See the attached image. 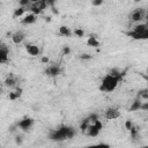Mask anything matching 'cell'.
<instances>
[{
    "instance_id": "1",
    "label": "cell",
    "mask_w": 148,
    "mask_h": 148,
    "mask_svg": "<svg viewBox=\"0 0 148 148\" xmlns=\"http://www.w3.org/2000/svg\"><path fill=\"white\" fill-rule=\"evenodd\" d=\"M75 134H76V131H75L74 127L64 125V126H60V127H58V128L51 130V131L49 132V139H50L51 141L61 142V141L72 139Z\"/></svg>"
},
{
    "instance_id": "2",
    "label": "cell",
    "mask_w": 148,
    "mask_h": 148,
    "mask_svg": "<svg viewBox=\"0 0 148 148\" xmlns=\"http://www.w3.org/2000/svg\"><path fill=\"white\" fill-rule=\"evenodd\" d=\"M119 81H120V79L118 76H116V75H113L111 73H108L101 80V83H99L98 89L102 92H112L118 87Z\"/></svg>"
},
{
    "instance_id": "3",
    "label": "cell",
    "mask_w": 148,
    "mask_h": 148,
    "mask_svg": "<svg viewBox=\"0 0 148 148\" xmlns=\"http://www.w3.org/2000/svg\"><path fill=\"white\" fill-rule=\"evenodd\" d=\"M127 36L135 40H147L148 39V22L136 24L131 31L127 32Z\"/></svg>"
},
{
    "instance_id": "4",
    "label": "cell",
    "mask_w": 148,
    "mask_h": 148,
    "mask_svg": "<svg viewBox=\"0 0 148 148\" xmlns=\"http://www.w3.org/2000/svg\"><path fill=\"white\" fill-rule=\"evenodd\" d=\"M102 128H103V124H102V121L98 119V120H95V121H92V123L90 124V126L87 128L86 133H87V135L95 138V136H97V135L101 133Z\"/></svg>"
},
{
    "instance_id": "5",
    "label": "cell",
    "mask_w": 148,
    "mask_h": 148,
    "mask_svg": "<svg viewBox=\"0 0 148 148\" xmlns=\"http://www.w3.org/2000/svg\"><path fill=\"white\" fill-rule=\"evenodd\" d=\"M34 124H35L34 118H31V117H24V118H22V119H20V120L17 121L16 126H17L20 130H22V131H24V132H28V131L34 126Z\"/></svg>"
},
{
    "instance_id": "6",
    "label": "cell",
    "mask_w": 148,
    "mask_h": 148,
    "mask_svg": "<svg viewBox=\"0 0 148 148\" xmlns=\"http://www.w3.org/2000/svg\"><path fill=\"white\" fill-rule=\"evenodd\" d=\"M146 15H147V13H146V10H145L143 8H135V9L131 13L130 18H131L132 22L138 23V22L142 21L143 18H146Z\"/></svg>"
},
{
    "instance_id": "7",
    "label": "cell",
    "mask_w": 148,
    "mask_h": 148,
    "mask_svg": "<svg viewBox=\"0 0 148 148\" xmlns=\"http://www.w3.org/2000/svg\"><path fill=\"white\" fill-rule=\"evenodd\" d=\"M9 59V50L7 47L6 44L1 43V46H0V62L1 64H6Z\"/></svg>"
},
{
    "instance_id": "8",
    "label": "cell",
    "mask_w": 148,
    "mask_h": 148,
    "mask_svg": "<svg viewBox=\"0 0 148 148\" xmlns=\"http://www.w3.org/2000/svg\"><path fill=\"white\" fill-rule=\"evenodd\" d=\"M119 116H120V112H119L117 109H114V108H109V109H106V111H105V113H104V117H105L106 119H109V120L117 119V118H119Z\"/></svg>"
},
{
    "instance_id": "9",
    "label": "cell",
    "mask_w": 148,
    "mask_h": 148,
    "mask_svg": "<svg viewBox=\"0 0 148 148\" xmlns=\"http://www.w3.org/2000/svg\"><path fill=\"white\" fill-rule=\"evenodd\" d=\"M25 51H27L30 56H32V57H37V56L39 54V52H40L39 46L36 45V44H27V45H25Z\"/></svg>"
},
{
    "instance_id": "10",
    "label": "cell",
    "mask_w": 148,
    "mask_h": 148,
    "mask_svg": "<svg viewBox=\"0 0 148 148\" xmlns=\"http://www.w3.org/2000/svg\"><path fill=\"white\" fill-rule=\"evenodd\" d=\"M45 73H46V75L54 77V76H57V75L60 74V67L58 65H51V66H49L45 69Z\"/></svg>"
},
{
    "instance_id": "11",
    "label": "cell",
    "mask_w": 148,
    "mask_h": 148,
    "mask_svg": "<svg viewBox=\"0 0 148 148\" xmlns=\"http://www.w3.org/2000/svg\"><path fill=\"white\" fill-rule=\"evenodd\" d=\"M24 38H25V35H24L22 31H16V32H14V34L12 35V40H13V43L16 44V45L21 44V43L24 40Z\"/></svg>"
},
{
    "instance_id": "12",
    "label": "cell",
    "mask_w": 148,
    "mask_h": 148,
    "mask_svg": "<svg viewBox=\"0 0 148 148\" xmlns=\"http://www.w3.org/2000/svg\"><path fill=\"white\" fill-rule=\"evenodd\" d=\"M36 20H37V16H36L35 14H32V13H29V14H27V15L23 16L22 23L29 25V24H34V23L36 22Z\"/></svg>"
},
{
    "instance_id": "13",
    "label": "cell",
    "mask_w": 148,
    "mask_h": 148,
    "mask_svg": "<svg viewBox=\"0 0 148 148\" xmlns=\"http://www.w3.org/2000/svg\"><path fill=\"white\" fill-rule=\"evenodd\" d=\"M59 35L60 36H64V37H69L73 35V31L71 30V28L66 27V25H61L59 28Z\"/></svg>"
},
{
    "instance_id": "14",
    "label": "cell",
    "mask_w": 148,
    "mask_h": 148,
    "mask_svg": "<svg viewBox=\"0 0 148 148\" xmlns=\"http://www.w3.org/2000/svg\"><path fill=\"white\" fill-rule=\"evenodd\" d=\"M141 105H142V102H141L140 99H135V101L132 102L131 106L128 108V111H131V112H133V111H139V110H141Z\"/></svg>"
},
{
    "instance_id": "15",
    "label": "cell",
    "mask_w": 148,
    "mask_h": 148,
    "mask_svg": "<svg viewBox=\"0 0 148 148\" xmlns=\"http://www.w3.org/2000/svg\"><path fill=\"white\" fill-rule=\"evenodd\" d=\"M81 148H111V146L106 142H97V143H92V145H88Z\"/></svg>"
},
{
    "instance_id": "16",
    "label": "cell",
    "mask_w": 148,
    "mask_h": 148,
    "mask_svg": "<svg viewBox=\"0 0 148 148\" xmlns=\"http://www.w3.org/2000/svg\"><path fill=\"white\" fill-rule=\"evenodd\" d=\"M5 86L8 87V88H13L16 86V79L13 76V75H9L6 80H5Z\"/></svg>"
},
{
    "instance_id": "17",
    "label": "cell",
    "mask_w": 148,
    "mask_h": 148,
    "mask_svg": "<svg viewBox=\"0 0 148 148\" xmlns=\"http://www.w3.org/2000/svg\"><path fill=\"white\" fill-rule=\"evenodd\" d=\"M87 44H88L89 46H92V47H98V46H99V40L97 39V37L90 36V37L87 39Z\"/></svg>"
},
{
    "instance_id": "18",
    "label": "cell",
    "mask_w": 148,
    "mask_h": 148,
    "mask_svg": "<svg viewBox=\"0 0 148 148\" xmlns=\"http://www.w3.org/2000/svg\"><path fill=\"white\" fill-rule=\"evenodd\" d=\"M22 91H23V90H22L21 88H17L15 91L9 92V99H10V101H15V99H17L18 97H21Z\"/></svg>"
},
{
    "instance_id": "19",
    "label": "cell",
    "mask_w": 148,
    "mask_h": 148,
    "mask_svg": "<svg viewBox=\"0 0 148 148\" xmlns=\"http://www.w3.org/2000/svg\"><path fill=\"white\" fill-rule=\"evenodd\" d=\"M25 9L27 8H23V7H20V8H16L15 10H14V14H13V16L15 17V18H17V17H21L24 13H25Z\"/></svg>"
},
{
    "instance_id": "20",
    "label": "cell",
    "mask_w": 148,
    "mask_h": 148,
    "mask_svg": "<svg viewBox=\"0 0 148 148\" xmlns=\"http://www.w3.org/2000/svg\"><path fill=\"white\" fill-rule=\"evenodd\" d=\"M73 34H74L76 37H83L84 31H83V29H81V28H76V29H74Z\"/></svg>"
},
{
    "instance_id": "21",
    "label": "cell",
    "mask_w": 148,
    "mask_h": 148,
    "mask_svg": "<svg viewBox=\"0 0 148 148\" xmlns=\"http://www.w3.org/2000/svg\"><path fill=\"white\" fill-rule=\"evenodd\" d=\"M125 127H126V130H128V131H131V130L133 128V124H132V121H131L130 119L125 121Z\"/></svg>"
},
{
    "instance_id": "22",
    "label": "cell",
    "mask_w": 148,
    "mask_h": 148,
    "mask_svg": "<svg viewBox=\"0 0 148 148\" xmlns=\"http://www.w3.org/2000/svg\"><path fill=\"white\" fill-rule=\"evenodd\" d=\"M141 110H142V111H148V101H147V102H142Z\"/></svg>"
},
{
    "instance_id": "23",
    "label": "cell",
    "mask_w": 148,
    "mask_h": 148,
    "mask_svg": "<svg viewBox=\"0 0 148 148\" xmlns=\"http://www.w3.org/2000/svg\"><path fill=\"white\" fill-rule=\"evenodd\" d=\"M69 52H71V49H69L68 46H65V47L62 49V53H64L65 56H67V54H68Z\"/></svg>"
},
{
    "instance_id": "24",
    "label": "cell",
    "mask_w": 148,
    "mask_h": 148,
    "mask_svg": "<svg viewBox=\"0 0 148 148\" xmlns=\"http://www.w3.org/2000/svg\"><path fill=\"white\" fill-rule=\"evenodd\" d=\"M22 141H23V140H22V136H18V135H17V136L15 138V142H16L17 145H21Z\"/></svg>"
},
{
    "instance_id": "25",
    "label": "cell",
    "mask_w": 148,
    "mask_h": 148,
    "mask_svg": "<svg viewBox=\"0 0 148 148\" xmlns=\"http://www.w3.org/2000/svg\"><path fill=\"white\" fill-rule=\"evenodd\" d=\"M102 3H103L102 0H99V1H92V6H99V5H102Z\"/></svg>"
},
{
    "instance_id": "26",
    "label": "cell",
    "mask_w": 148,
    "mask_h": 148,
    "mask_svg": "<svg viewBox=\"0 0 148 148\" xmlns=\"http://www.w3.org/2000/svg\"><path fill=\"white\" fill-rule=\"evenodd\" d=\"M81 59H90L91 57L89 56V54H81V57H80Z\"/></svg>"
},
{
    "instance_id": "27",
    "label": "cell",
    "mask_w": 148,
    "mask_h": 148,
    "mask_svg": "<svg viewBox=\"0 0 148 148\" xmlns=\"http://www.w3.org/2000/svg\"><path fill=\"white\" fill-rule=\"evenodd\" d=\"M47 61H49V58H46V57L42 58V62H47Z\"/></svg>"
},
{
    "instance_id": "28",
    "label": "cell",
    "mask_w": 148,
    "mask_h": 148,
    "mask_svg": "<svg viewBox=\"0 0 148 148\" xmlns=\"http://www.w3.org/2000/svg\"><path fill=\"white\" fill-rule=\"evenodd\" d=\"M147 81H148V68H147Z\"/></svg>"
},
{
    "instance_id": "29",
    "label": "cell",
    "mask_w": 148,
    "mask_h": 148,
    "mask_svg": "<svg viewBox=\"0 0 148 148\" xmlns=\"http://www.w3.org/2000/svg\"><path fill=\"white\" fill-rule=\"evenodd\" d=\"M147 91H148V89H147Z\"/></svg>"
}]
</instances>
